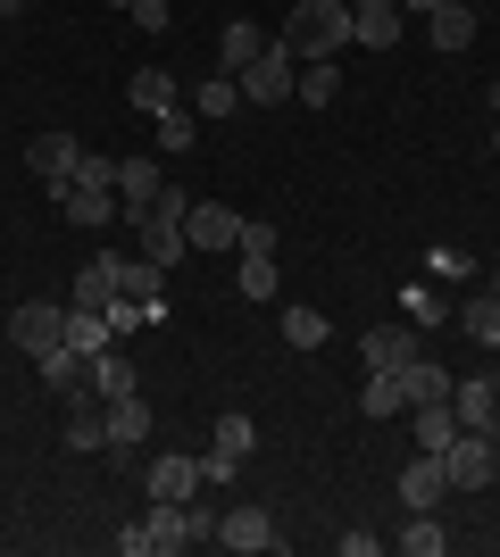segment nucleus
Here are the masks:
<instances>
[{
	"label": "nucleus",
	"instance_id": "4be33fe9",
	"mask_svg": "<svg viewBox=\"0 0 500 557\" xmlns=\"http://www.w3.org/2000/svg\"><path fill=\"white\" fill-rule=\"evenodd\" d=\"M150 442V399H109V449H143Z\"/></svg>",
	"mask_w": 500,
	"mask_h": 557
},
{
	"label": "nucleus",
	"instance_id": "9b49d317",
	"mask_svg": "<svg viewBox=\"0 0 500 557\" xmlns=\"http://www.w3.org/2000/svg\"><path fill=\"white\" fill-rule=\"evenodd\" d=\"M358 358L367 367H408V358H426V325H376L358 342Z\"/></svg>",
	"mask_w": 500,
	"mask_h": 557
},
{
	"label": "nucleus",
	"instance_id": "dca6fc26",
	"mask_svg": "<svg viewBox=\"0 0 500 557\" xmlns=\"http://www.w3.org/2000/svg\"><path fill=\"white\" fill-rule=\"evenodd\" d=\"M75 159H84V141H75V134H34V141H25V166H34L42 184H68Z\"/></svg>",
	"mask_w": 500,
	"mask_h": 557
},
{
	"label": "nucleus",
	"instance_id": "0eeeda50",
	"mask_svg": "<svg viewBox=\"0 0 500 557\" xmlns=\"http://www.w3.org/2000/svg\"><path fill=\"white\" fill-rule=\"evenodd\" d=\"M442 499H451V466H442V449H417L401 466V508H442Z\"/></svg>",
	"mask_w": 500,
	"mask_h": 557
},
{
	"label": "nucleus",
	"instance_id": "2f4dec72",
	"mask_svg": "<svg viewBox=\"0 0 500 557\" xmlns=\"http://www.w3.org/2000/svg\"><path fill=\"white\" fill-rule=\"evenodd\" d=\"M333 92H342V67H333V59H301V84H292V100H309V109H326Z\"/></svg>",
	"mask_w": 500,
	"mask_h": 557
},
{
	"label": "nucleus",
	"instance_id": "ddd939ff",
	"mask_svg": "<svg viewBox=\"0 0 500 557\" xmlns=\"http://www.w3.org/2000/svg\"><path fill=\"white\" fill-rule=\"evenodd\" d=\"M200 483H209L200 458H150L143 466V491H150V499H200Z\"/></svg>",
	"mask_w": 500,
	"mask_h": 557
},
{
	"label": "nucleus",
	"instance_id": "6ab92c4d",
	"mask_svg": "<svg viewBox=\"0 0 500 557\" xmlns=\"http://www.w3.org/2000/svg\"><path fill=\"white\" fill-rule=\"evenodd\" d=\"M451 408L467 433H492V408H500V383L492 374H467V383H451Z\"/></svg>",
	"mask_w": 500,
	"mask_h": 557
},
{
	"label": "nucleus",
	"instance_id": "20e7f679",
	"mask_svg": "<svg viewBox=\"0 0 500 557\" xmlns=\"http://www.w3.org/2000/svg\"><path fill=\"white\" fill-rule=\"evenodd\" d=\"M442 466H451V491H492L500 442H492V433H459V442L442 449Z\"/></svg>",
	"mask_w": 500,
	"mask_h": 557
},
{
	"label": "nucleus",
	"instance_id": "a211bd4d",
	"mask_svg": "<svg viewBox=\"0 0 500 557\" xmlns=\"http://www.w3.org/2000/svg\"><path fill=\"white\" fill-rule=\"evenodd\" d=\"M451 325L500 358V300H492V292H467V300H451Z\"/></svg>",
	"mask_w": 500,
	"mask_h": 557
},
{
	"label": "nucleus",
	"instance_id": "e433bc0d",
	"mask_svg": "<svg viewBox=\"0 0 500 557\" xmlns=\"http://www.w3.org/2000/svg\"><path fill=\"white\" fill-rule=\"evenodd\" d=\"M118 9L143 25V34H167V25H175V9H167V0H118Z\"/></svg>",
	"mask_w": 500,
	"mask_h": 557
},
{
	"label": "nucleus",
	"instance_id": "cd10ccee",
	"mask_svg": "<svg viewBox=\"0 0 500 557\" xmlns=\"http://www.w3.org/2000/svg\"><path fill=\"white\" fill-rule=\"evenodd\" d=\"M125 100H134V116H159V109H175L184 92H175V75H167V67H143L134 84H125Z\"/></svg>",
	"mask_w": 500,
	"mask_h": 557
},
{
	"label": "nucleus",
	"instance_id": "a878e982",
	"mask_svg": "<svg viewBox=\"0 0 500 557\" xmlns=\"http://www.w3.org/2000/svg\"><path fill=\"white\" fill-rule=\"evenodd\" d=\"M234 109H242V84H234L225 67L192 84V116H200V125H209V116H234Z\"/></svg>",
	"mask_w": 500,
	"mask_h": 557
},
{
	"label": "nucleus",
	"instance_id": "b1692460",
	"mask_svg": "<svg viewBox=\"0 0 500 557\" xmlns=\"http://www.w3.org/2000/svg\"><path fill=\"white\" fill-rule=\"evenodd\" d=\"M401 308H408V325H451V292H442V283H434V275H417V283H408V292H401Z\"/></svg>",
	"mask_w": 500,
	"mask_h": 557
},
{
	"label": "nucleus",
	"instance_id": "7ed1b4c3",
	"mask_svg": "<svg viewBox=\"0 0 500 557\" xmlns=\"http://www.w3.org/2000/svg\"><path fill=\"white\" fill-rule=\"evenodd\" d=\"M251 449H259V424L242 417V408H225V417H217V433H209V458H200V474H209V483H234Z\"/></svg>",
	"mask_w": 500,
	"mask_h": 557
},
{
	"label": "nucleus",
	"instance_id": "7c9ffc66",
	"mask_svg": "<svg viewBox=\"0 0 500 557\" xmlns=\"http://www.w3.org/2000/svg\"><path fill=\"white\" fill-rule=\"evenodd\" d=\"M109 300H118V267H109V258H93V267H84V275H75L68 308H109Z\"/></svg>",
	"mask_w": 500,
	"mask_h": 557
},
{
	"label": "nucleus",
	"instance_id": "2eb2a0df",
	"mask_svg": "<svg viewBox=\"0 0 500 557\" xmlns=\"http://www.w3.org/2000/svg\"><path fill=\"white\" fill-rule=\"evenodd\" d=\"M34 367H42V392H59V399H75V392H93V358H84V349H42V358H34Z\"/></svg>",
	"mask_w": 500,
	"mask_h": 557
},
{
	"label": "nucleus",
	"instance_id": "4c0bfd02",
	"mask_svg": "<svg viewBox=\"0 0 500 557\" xmlns=\"http://www.w3.org/2000/svg\"><path fill=\"white\" fill-rule=\"evenodd\" d=\"M234 250H259V258H276V216H242V242Z\"/></svg>",
	"mask_w": 500,
	"mask_h": 557
},
{
	"label": "nucleus",
	"instance_id": "423d86ee",
	"mask_svg": "<svg viewBox=\"0 0 500 557\" xmlns=\"http://www.w3.org/2000/svg\"><path fill=\"white\" fill-rule=\"evenodd\" d=\"M217 541H225V549H242V557L284 549V533H276V516H267V508H225V516H217Z\"/></svg>",
	"mask_w": 500,
	"mask_h": 557
},
{
	"label": "nucleus",
	"instance_id": "6e6552de",
	"mask_svg": "<svg viewBox=\"0 0 500 557\" xmlns=\"http://www.w3.org/2000/svg\"><path fill=\"white\" fill-rule=\"evenodd\" d=\"M159 191H167L159 159H118V216H125V225H143Z\"/></svg>",
	"mask_w": 500,
	"mask_h": 557
},
{
	"label": "nucleus",
	"instance_id": "412c9836",
	"mask_svg": "<svg viewBox=\"0 0 500 557\" xmlns=\"http://www.w3.org/2000/svg\"><path fill=\"white\" fill-rule=\"evenodd\" d=\"M150 141H159L167 159H192V141H200V116H192L184 100H175V109H159V116H150Z\"/></svg>",
	"mask_w": 500,
	"mask_h": 557
},
{
	"label": "nucleus",
	"instance_id": "f3484780",
	"mask_svg": "<svg viewBox=\"0 0 500 557\" xmlns=\"http://www.w3.org/2000/svg\"><path fill=\"white\" fill-rule=\"evenodd\" d=\"M358 417H408V374L401 367H367V392H358Z\"/></svg>",
	"mask_w": 500,
	"mask_h": 557
},
{
	"label": "nucleus",
	"instance_id": "5701e85b",
	"mask_svg": "<svg viewBox=\"0 0 500 557\" xmlns=\"http://www.w3.org/2000/svg\"><path fill=\"white\" fill-rule=\"evenodd\" d=\"M134 233H143V258H150V267H184V258H192L184 225H167V216H143Z\"/></svg>",
	"mask_w": 500,
	"mask_h": 557
},
{
	"label": "nucleus",
	"instance_id": "c85d7f7f",
	"mask_svg": "<svg viewBox=\"0 0 500 557\" xmlns=\"http://www.w3.org/2000/svg\"><path fill=\"white\" fill-rule=\"evenodd\" d=\"M242 267H234V292L242 300H276L284 292V275H276V258H259V250H234Z\"/></svg>",
	"mask_w": 500,
	"mask_h": 557
},
{
	"label": "nucleus",
	"instance_id": "393cba45",
	"mask_svg": "<svg viewBox=\"0 0 500 557\" xmlns=\"http://www.w3.org/2000/svg\"><path fill=\"white\" fill-rule=\"evenodd\" d=\"M417 275H434L442 292H459V283H476V258L459 250V242H434V250L417 258Z\"/></svg>",
	"mask_w": 500,
	"mask_h": 557
},
{
	"label": "nucleus",
	"instance_id": "aec40b11",
	"mask_svg": "<svg viewBox=\"0 0 500 557\" xmlns=\"http://www.w3.org/2000/svg\"><path fill=\"white\" fill-rule=\"evenodd\" d=\"M426 34H434V50H451V59H459V50L476 42V9H467V0H442V9L426 17Z\"/></svg>",
	"mask_w": 500,
	"mask_h": 557
},
{
	"label": "nucleus",
	"instance_id": "9d476101",
	"mask_svg": "<svg viewBox=\"0 0 500 557\" xmlns=\"http://www.w3.org/2000/svg\"><path fill=\"white\" fill-rule=\"evenodd\" d=\"M184 242H192V250H234V242H242V216L225 209V200H192Z\"/></svg>",
	"mask_w": 500,
	"mask_h": 557
},
{
	"label": "nucleus",
	"instance_id": "c9c22d12",
	"mask_svg": "<svg viewBox=\"0 0 500 557\" xmlns=\"http://www.w3.org/2000/svg\"><path fill=\"white\" fill-rule=\"evenodd\" d=\"M326 333H333V325L317 317V308H284V342H292V349H326Z\"/></svg>",
	"mask_w": 500,
	"mask_h": 557
},
{
	"label": "nucleus",
	"instance_id": "473e14b6",
	"mask_svg": "<svg viewBox=\"0 0 500 557\" xmlns=\"http://www.w3.org/2000/svg\"><path fill=\"white\" fill-rule=\"evenodd\" d=\"M68 349L100 358V349H109V317H100V308H68Z\"/></svg>",
	"mask_w": 500,
	"mask_h": 557
},
{
	"label": "nucleus",
	"instance_id": "f03ea898",
	"mask_svg": "<svg viewBox=\"0 0 500 557\" xmlns=\"http://www.w3.org/2000/svg\"><path fill=\"white\" fill-rule=\"evenodd\" d=\"M292 84H301V59H292L284 42H267L259 59L242 67V100H251V109H284V100H292Z\"/></svg>",
	"mask_w": 500,
	"mask_h": 557
},
{
	"label": "nucleus",
	"instance_id": "f704fd0d",
	"mask_svg": "<svg viewBox=\"0 0 500 557\" xmlns=\"http://www.w3.org/2000/svg\"><path fill=\"white\" fill-rule=\"evenodd\" d=\"M93 392H100V399H125V392H134V367H125V349H100V358H93Z\"/></svg>",
	"mask_w": 500,
	"mask_h": 557
},
{
	"label": "nucleus",
	"instance_id": "58836bf2",
	"mask_svg": "<svg viewBox=\"0 0 500 557\" xmlns=\"http://www.w3.org/2000/svg\"><path fill=\"white\" fill-rule=\"evenodd\" d=\"M434 9H442V0H401V17H434Z\"/></svg>",
	"mask_w": 500,
	"mask_h": 557
},
{
	"label": "nucleus",
	"instance_id": "79ce46f5",
	"mask_svg": "<svg viewBox=\"0 0 500 557\" xmlns=\"http://www.w3.org/2000/svg\"><path fill=\"white\" fill-rule=\"evenodd\" d=\"M484 292H492V300H500V267H492V283H484Z\"/></svg>",
	"mask_w": 500,
	"mask_h": 557
},
{
	"label": "nucleus",
	"instance_id": "a19ab883",
	"mask_svg": "<svg viewBox=\"0 0 500 557\" xmlns=\"http://www.w3.org/2000/svg\"><path fill=\"white\" fill-rule=\"evenodd\" d=\"M17 9H25V0H0V17H17Z\"/></svg>",
	"mask_w": 500,
	"mask_h": 557
},
{
	"label": "nucleus",
	"instance_id": "ea45409f",
	"mask_svg": "<svg viewBox=\"0 0 500 557\" xmlns=\"http://www.w3.org/2000/svg\"><path fill=\"white\" fill-rule=\"evenodd\" d=\"M492 150H500V84H492Z\"/></svg>",
	"mask_w": 500,
	"mask_h": 557
},
{
	"label": "nucleus",
	"instance_id": "39448f33",
	"mask_svg": "<svg viewBox=\"0 0 500 557\" xmlns=\"http://www.w3.org/2000/svg\"><path fill=\"white\" fill-rule=\"evenodd\" d=\"M9 342H17L25 358L59 349V342H68V308H59V300H25V308H9Z\"/></svg>",
	"mask_w": 500,
	"mask_h": 557
},
{
	"label": "nucleus",
	"instance_id": "72a5a7b5",
	"mask_svg": "<svg viewBox=\"0 0 500 557\" xmlns=\"http://www.w3.org/2000/svg\"><path fill=\"white\" fill-rule=\"evenodd\" d=\"M408 408H417V399H451V367H434V358H408Z\"/></svg>",
	"mask_w": 500,
	"mask_h": 557
},
{
	"label": "nucleus",
	"instance_id": "1a4fd4ad",
	"mask_svg": "<svg viewBox=\"0 0 500 557\" xmlns=\"http://www.w3.org/2000/svg\"><path fill=\"white\" fill-rule=\"evenodd\" d=\"M59 442H68V449H109V399H100V392H75L68 417H59Z\"/></svg>",
	"mask_w": 500,
	"mask_h": 557
},
{
	"label": "nucleus",
	"instance_id": "37998d69",
	"mask_svg": "<svg viewBox=\"0 0 500 557\" xmlns=\"http://www.w3.org/2000/svg\"><path fill=\"white\" fill-rule=\"evenodd\" d=\"M492 442H500V408H492Z\"/></svg>",
	"mask_w": 500,
	"mask_h": 557
},
{
	"label": "nucleus",
	"instance_id": "4468645a",
	"mask_svg": "<svg viewBox=\"0 0 500 557\" xmlns=\"http://www.w3.org/2000/svg\"><path fill=\"white\" fill-rule=\"evenodd\" d=\"M351 42L392 50L401 42V0H351Z\"/></svg>",
	"mask_w": 500,
	"mask_h": 557
},
{
	"label": "nucleus",
	"instance_id": "f257e3e1",
	"mask_svg": "<svg viewBox=\"0 0 500 557\" xmlns=\"http://www.w3.org/2000/svg\"><path fill=\"white\" fill-rule=\"evenodd\" d=\"M276 42H284L292 59H342V50H351V0H301Z\"/></svg>",
	"mask_w": 500,
	"mask_h": 557
},
{
	"label": "nucleus",
	"instance_id": "bb28decb",
	"mask_svg": "<svg viewBox=\"0 0 500 557\" xmlns=\"http://www.w3.org/2000/svg\"><path fill=\"white\" fill-rule=\"evenodd\" d=\"M392 541H401L408 557H442V549H451V533H442V516H434V508H408V524Z\"/></svg>",
	"mask_w": 500,
	"mask_h": 557
},
{
	"label": "nucleus",
	"instance_id": "f8f14e48",
	"mask_svg": "<svg viewBox=\"0 0 500 557\" xmlns=\"http://www.w3.org/2000/svg\"><path fill=\"white\" fill-rule=\"evenodd\" d=\"M109 267H118V292H125V300H143L150 317L167 308V267H150L143 250H134V258H118V250H109Z\"/></svg>",
	"mask_w": 500,
	"mask_h": 557
},
{
	"label": "nucleus",
	"instance_id": "c756f323",
	"mask_svg": "<svg viewBox=\"0 0 500 557\" xmlns=\"http://www.w3.org/2000/svg\"><path fill=\"white\" fill-rule=\"evenodd\" d=\"M259 50H267V34H259V25H225V42H217V67H225V75H234V84H242V67H251V59H259Z\"/></svg>",
	"mask_w": 500,
	"mask_h": 557
}]
</instances>
